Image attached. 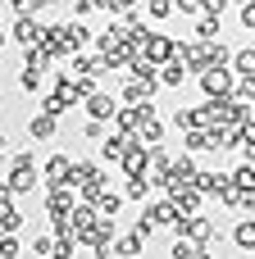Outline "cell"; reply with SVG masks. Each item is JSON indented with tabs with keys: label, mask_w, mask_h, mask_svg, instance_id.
<instances>
[{
	"label": "cell",
	"mask_w": 255,
	"mask_h": 259,
	"mask_svg": "<svg viewBox=\"0 0 255 259\" xmlns=\"http://www.w3.org/2000/svg\"><path fill=\"white\" fill-rule=\"evenodd\" d=\"M14 196H23V191H32L37 187V168H32V155L27 150H18L14 155V168H9V182H5Z\"/></svg>",
	"instance_id": "6da1fadb"
},
{
	"label": "cell",
	"mask_w": 255,
	"mask_h": 259,
	"mask_svg": "<svg viewBox=\"0 0 255 259\" xmlns=\"http://www.w3.org/2000/svg\"><path fill=\"white\" fill-rule=\"evenodd\" d=\"M201 87H205V96H210V100H219V96H233L237 77H233V68L214 64V68H205V73H201Z\"/></svg>",
	"instance_id": "7a4b0ae2"
},
{
	"label": "cell",
	"mask_w": 255,
	"mask_h": 259,
	"mask_svg": "<svg viewBox=\"0 0 255 259\" xmlns=\"http://www.w3.org/2000/svg\"><path fill=\"white\" fill-rule=\"evenodd\" d=\"M9 32H14V41H18V46H41V41H46V23H37L32 14H18Z\"/></svg>",
	"instance_id": "3957f363"
},
{
	"label": "cell",
	"mask_w": 255,
	"mask_h": 259,
	"mask_svg": "<svg viewBox=\"0 0 255 259\" xmlns=\"http://www.w3.org/2000/svg\"><path fill=\"white\" fill-rule=\"evenodd\" d=\"M41 178H46V187H68V178H73V159H68V155H50L46 168H41Z\"/></svg>",
	"instance_id": "277c9868"
},
{
	"label": "cell",
	"mask_w": 255,
	"mask_h": 259,
	"mask_svg": "<svg viewBox=\"0 0 255 259\" xmlns=\"http://www.w3.org/2000/svg\"><path fill=\"white\" fill-rule=\"evenodd\" d=\"M87 114H91L96 123H110V118L119 114V105H114V96H100V91H96V96H87Z\"/></svg>",
	"instance_id": "5b68a950"
},
{
	"label": "cell",
	"mask_w": 255,
	"mask_h": 259,
	"mask_svg": "<svg viewBox=\"0 0 255 259\" xmlns=\"http://www.w3.org/2000/svg\"><path fill=\"white\" fill-rule=\"evenodd\" d=\"M228 182H233V178H224V173H196V187H201L205 196H224Z\"/></svg>",
	"instance_id": "8992f818"
},
{
	"label": "cell",
	"mask_w": 255,
	"mask_h": 259,
	"mask_svg": "<svg viewBox=\"0 0 255 259\" xmlns=\"http://www.w3.org/2000/svg\"><path fill=\"white\" fill-rule=\"evenodd\" d=\"M183 77H187V64H183V59L173 55V59H169V64L160 68V82H164V87H183Z\"/></svg>",
	"instance_id": "52a82bcc"
},
{
	"label": "cell",
	"mask_w": 255,
	"mask_h": 259,
	"mask_svg": "<svg viewBox=\"0 0 255 259\" xmlns=\"http://www.w3.org/2000/svg\"><path fill=\"white\" fill-rule=\"evenodd\" d=\"M141 241H146L141 232H128V237H119L114 255H119V259H137V255H141Z\"/></svg>",
	"instance_id": "ba28073f"
},
{
	"label": "cell",
	"mask_w": 255,
	"mask_h": 259,
	"mask_svg": "<svg viewBox=\"0 0 255 259\" xmlns=\"http://www.w3.org/2000/svg\"><path fill=\"white\" fill-rule=\"evenodd\" d=\"M27 132H32V141H46V137H55V118H50V114H37V118L27 123Z\"/></svg>",
	"instance_id": "9c48e42d"
},
{
	"label": "cell",
	"mask_w": 255,
	"mask_h": 259,
	"mask_svg": "<svg viewBox=\"0 0 255 259\" xmlns=\"http://www.w3.org/2000/svg\"><path fill=\"white\" fill-rule=\"evenodd\" d=\"M233 241H237L242 250H255V219H242V223H237V232H233Z\"/></svg>",
	"instance_id": "30bf717a"
},
{
	"label": "cell",
	"mask_w": 255,
	"mask_h": 259,
	"mask_svg": "<svg viewBox=\"0 0 255 259\" xmlns=\"http://www.w3.org/2000/svg\"><path fill=\"white\" fill-rule=\"evenodd\" d=\"M233 68H237L242 77H255V50H237V59H233Z\"/></svg>",
	"instance_id": "8fae6325"
},
{
	"label": "cell",
	"mask_w": 255,
	"mask_h": 259,
	"mask_svg": "<svg viewBox=\"0 0 255 259\" xmlns=\"http://www.w3.org/2000/svg\"><path fill=\"white\" fill-rule=\"evenodd\" d=\"M233 187H242V191H255V164H242V168L233 173Z\"/></svg>",
	"instance_id": "7c38bea8"
},
{
	"label": "cell",
	"mask_w": 255,
	"mask_h": 259,
	"mask_svg": "<svg viewBox=\"0 0 255 259\" xmlns=\"http://www.w3.org/2000/svg\"><path fill=\"white\" fill-rule=\"evenodd\" d=\"M146 191H151V182H146V178H128V187H123V196H128V200H146Z\"/></svg>",
	"instance_id": "4fadbf2b"
},
{
	"label": "cell",
	"mask_w": 255,
	"mask_h": 259,
	"mask_svg": "<svg viewBox=\"0 0 255 259\" xmlns=\"http://www.w3.org/2000/svg\"><path fill=\"white\" fill-rule=\"evenodd\" d=\"M18 250H23V246H18V237H14V232H5V237H0V259H18Z\"/></svg>",
	"instance_id": "5bb4252c"
},
{
	"label": "cell",
	"mask_w": 255,
	"mask_h": 259,
	"mask_svg": "<svg viewBox=\"0 0 255 259\" xmlns=\"http://www.w3.org/2000/svg\"><path fill=\"white\" fill-rule=\"evenodd\" d=\"M18 87H23V91H37V87H41V68H23Z\"/></svg>",
	"instance_id": "9a60e30c"
},
{
	"label": "cell",
	"mask_w": 255,
	"mask_h": 259,
	"mask_svg": "<svg viewBox=\"0 0 255 259\" xmlns=\"http://www.w3.org/2000/svg\"><path fill=\"white\" fill-rule=\"evenodd\" d=\"M219 27V14H201V23H196V36H210Z\"/></svg>",
	"instance_id": "2e32d148"
},
{
	"label": "cell",
	"mask_w": 255,
	"mask_h": 259,
	"mask_svg": "<svg viewBox=\"0 0 255 259\" xmlns=\"http://www.w3.org/2000/svg\"><path fill=\"white\" fill-rule=\"evenodd\" d=\"M146 9H151L155 18H169V14H173V0H146Z\"/></svg>",
	"instance_id": "e0dca14e"
},
{
	"label": "cell",
	"mask_w": 255,
	"mask_h": 259,
	"mask_svg": "<svg viewBox=\"0 0 255 259\" xmlns=\"http://www.w3.org/2000/svg\"><path fill=\"white\" fill-rule=\"evenodd\" d=\"M55 246H59V241H50V237H37V246H32V255L50 259V255H55Z\"/></svg>",
	"instance_id": "ac0fdd59"
},
{
	"label": "cell",
	"mask_w": 255,
	"mask_h": 259,
	"mask_svg": "<svg viewBox=\"0 0 255 259\" xmlns=\"http://www.w3.org/2000/svg\"><path fill=\"white\" fill-rule=\"evenodd\" d=\"M173 9H178V14H201L205 5H201V0H173Z\"/></svg>",
	"instance_id": "d6986e66"
},
{
	"label": "cell",
	"mask_w": 255,
	"mask_h": 259,
	"mask_svg": "<svg viewBox=\"0 0 255 259\" xmlns=\"http://www.w3.org/2000/svg\"><path fill=\"white\" fill-rule=\"evenodd\" d=\"M87 137H91V141H105L110 132H105V123H96V118H91V123H87Z\"/></svg>",
	"instance_id": "ffe728a7"
},
{
	"label": "cell",
	"mask_w": 255,
	"mask_h": 259,
	"mask_svg": "<svg viewBox=\"0 0 255 259\" xmlns=\"http://www.w3.org/2000/svg\"><path fill=\"white\" fill-rule=\"evenodd\" d=\"M242 23H246V27H255V0H246V5H242Z\"/></svg>",
	"instance_id": "44dd1931"
},
{
	"label": "cell",
	"mask_w": 255,
	"mask_h": 259,
	"mask_svg": "<svg viewBox=\"0 0 255 259\" xmlns=\"http://www.w3.org/2000/svg\"><path fill=\"white\" fill-rule=\"evenodd\" d=\"M201 5H205V14H224L228 9V0H201Z\"/></svg>",
	"instance_id": "7402d4cb"
},
{
	"label": "cell",
	"mask_w": 255,
	"mask_h": 259,
	"mask_svg": "<svg viewBox=\"0 0 255 259\" xmlns=\"http://www.w3.org/2000/svg\"><path fill=\"white\" fill-rule=\"evenodd\" d=\"M50 259H73V246H55V255Z\"/></svg>",
	"instance_id": "603a6c76"
},
{
	"label": "cell",
	"mask_w": 255,
	"mask_h": 259,
	"mask_svg": "<svg viewBox=\"0 0 255 259\" xmlns=\"http://www.w3.org/2000/svg\"><path fill=\"white\" fill-rule=\"evenodd\" d=\"M46 5H55V0H32V9H46Z\"/></svg>",
	"instance_id": "cb8c5ba5"
},
{
	"label": "cell",
	"mask_w": 255,
	"mask_h": 259,
	"mask_svg": "<svg viewBox=\"0 0 255 259\" xmlns=\"http://www.w3.org/2000/svg\"><path fill=\"white\" fill-rule=\"evenodd\" d=\"M5 146H9V137H5V132H0V155H5Z\"/></svg>",
	"instance_id": "d4e9b609"
},
{
	"label": "cell",
	"mask_w": 255,
	"mask_h": 259,
	"mask_svg": "<svg viewBox=\"0 0 255 259\" xmlns=\"http://www.w3.org/2000/svg\"><path fill=\"white\" fill-rule=\"evenodd\" d=\"M0 46H5V32H0Z\"/></svg>",
	"instance_id": "484cf974"
}]
</instances>
